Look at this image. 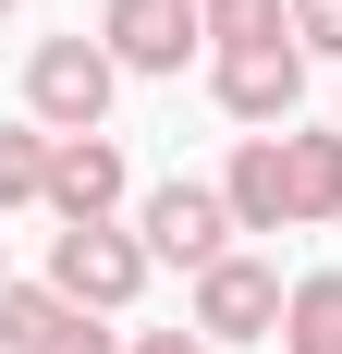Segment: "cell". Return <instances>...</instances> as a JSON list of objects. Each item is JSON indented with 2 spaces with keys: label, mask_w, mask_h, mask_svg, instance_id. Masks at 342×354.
Segmentation results:
<instances>
[{
  "label": "cell",
  "mask_w": 342,
  "mask_h": 354,
  "mask_svg": "<svg viewBox=\"0 0 342 354\" xmlns=\"http://www.w3.org/2000/svg\"><path fill=\"white\" fill-rule=\"evenodd\" d=\"M110 86H123V62H110L98 37H37V62H25V122H49V135H98V122H110Z\"/></svg>",
  "instance_id": "1"
},
{
  "label": "cell",
  "mask_w": 342,
  "mask_h": 354,
  "mask_svg": "<svg viewBox=\"0 0 342 354\" xmlns=\"http://www.w3.org/2000/svg\"><path fill=\"white\" fill-rule=\"evenodd\" d=\"M49 293L86 306V318H123V306L147 293V245H135V232H110V220H73L62 245H49Z\"/></svg>",
  "instance_id": "2"
},
{
  "label": "cell",
  "mask_w": 342,
  "mask_h": 354,
  "mask_svg": "<svg viewBox=\"0 0 342 354\" xmlns=\"http://www.w3.org/2000/svg\"><path fill=\"white\" fill-rule=\"evenodd\" d=\"M135 245L171 257V269H220V257H233V196H220V183H159L135 208Z\"/></svg>",
  "instance_id": "3"
},
{
  "label": "cell",
  "mask_w": 342,
  "mask_h": 354,
  "mask_svg": "<svg viewBox=\"0 0 342 354\" xmlns=\"http://www.w3.org/2000/svg\"><path fill=\"white\" fill-rule=\"evenodd\" d=\"M281 269H257V257H220V269H196V330L208 342H281Z\"/></svg>",
  "instance_id": "4"
},
{
  "label": "cell",
  "mask_w": 342,
  "mask_h": 354,
  "mask_svg": "<svg viewBox=\"0 0 342 354\" xmlns=\"http://www.w3.org/2000/svg\"><path fill=\"white\" fill-rule=\"evenodd\" d=\"M196 37H208V0H110L98 12V49L123 73H183Z\"/></svg>",
  "instance_id": "5"
},
{
  "label": "cell",
  "mask_w": 342,
  "mask_h": 354,
  "mask_svg": "<svg viewBox=\"0 0 342 354\" xmlns=\"http://www.w3.org/2000/svg\"><path fill=\"white\" fill-rule=\"evenodd\" d=\"M208 86H220V110H233V122L281 135V122H294V98H306V49H294V37H269V49H220V73H208Z\"/></svg>",
  "instance_id": "6"
},
{
  "label": "cell",
  "mask_w": 342,
  "mask_h": 354,
  "mask_svg": "<svg viewBox=\"0 0 342 354\" xmlns=\"http://www.w3.org/2000/svg\"><path fill=\"white\" fill-rule=\"evenodd\" d=\"M0 354H135V342H110L86 306H62L49 281H0Z\"/></svg>",
  "instance_id": "7"
},
{
  "label": "cell",
  "mask_w": 342,
  "mask_h": 354,
  "mask_svg": "<svg viewBox=\"0 0 342 354\" xmlns=\"http://www.w3.org/2000/svg\"><path fill=\"white\" fill-rule=\"evenodd\" d=\"M49 208L62 220H110L123 208V147L110 135H49Z\"/></svg>",
  "instance_id": "8"
},
{
  "label": "cell",
  "mask_w": 342,
  "mask_h": 354,
  "mask_svg": "<svg viewBox=\"0 0 342 354\" xmlns=\"http://www.w3.org/2000/svg\"><path fill=\"white\" fill-rule=\"evenodd\" d=\"M220 196H233V232H294V183H281V135H244L233 171H220Z\"/></svg>",
  "instance_id": "9"
},
{
  "label": "cell",
  "mask_w": 342,
  "mask_h": 354,
  "mask_svg": "<svg viewBox=\"0 0 342 354\" xmlns=\"http://www.w3.org/2000/svg\"><path fill=\"white\" fill-rule=\"evenodd\" d=\"M281 183H294V232L342 220V135H281Z\"/></svg>",
  "instance_id": "10"
},
{
  "label": "cell",
  "mask_w": 342,
  "mask_h": 354,
  "mask_svg": "<svg viewBox=\"0 0 342 354\" xmlns=\"http://www.w3.org/2000/svg\"><path fill=\"white\" fill-rule=\"evenodd\" d=\"M281 342L342 354V269H306V281H294V306H281Z\"/></svg>",
  "instance_id": "11"
},
{
  "label": "cell",
  "mask_w": 342,
  "mask_h": 354,
  "mask_svg": "<svg viewBox=\"0 0 342 354\" xmlns=\"http://www.w3.org/2000/svg\"><path fill=\"white\" fill-rule=\"evenodd\" d=\"M49 196V122H0V208Z\"/></svg>",
  "instance_id": "12"
},
{
  "label": "cell",
  "mask_w": 342,
  "mask_h": 354,
  "mask_svg": "<svg viewBox=\"0 0 342 354\" xmlns=\"http://www.w3.org/2000/svg\"><path fill=\"white\" fill-rule=\"evenodd\" d=\"M208 37L220 49H269V37H294V0H208Z\"/></svg>",
  "instance_id": "13"
},
{
  "label": "cell",
  "mask_w": 342,
  "mask_h": 354,
  "mask_svg": "<svg viewBox=\"0 0 342 354\" xmlns=\"http://www.w3.org/2000/svg\"><path fill=\"white\" fill-rule=\"evenodd\" d=\"M294 49H330L342 62V0H294Z\"/></svg>",
  "instance_id": "14"
},
{
  "label": "cell",
  "mask_w": 342,
  "mask_h": 354,
  "mask_svg": "<svg viewBox=\"0 0 342 354\" xmlns=\"http://www.w3.org/2000/svg\"><path fill=\"white\" fill-rule=\"evenodd\" d=\"M135 354H208V330H147Z\"/></svg>",
  "instance_id": "15"
},
{
  "label": "cell",
  "mask_w": 342,
  "mask_h": 354,
  "mask_svg": "<svg viewBox=\"0 0 342 354\" xmlns=\"http://www.w3.org/2000/svg\"><path fill=\"white\" fill-rule=\"evenodd\" d=\"M281 354H306V342H281Z\"/></svg>",
  "instance_id": "16"
},
{
  "label": "cell",
  "mask_w": 342,
  "mask_h": 354,
  "mask_svg": "<svg viewBox=\"0 0 342 354\" xmlns=\"http://www.w3.org/2000/svg\"><path fill=\"white\" fill-rule=\"evenodd\" d=\"M0 12H12V0H0Z\"/></svg>",
  "instance_id": "17"
}]
</instances>
